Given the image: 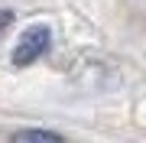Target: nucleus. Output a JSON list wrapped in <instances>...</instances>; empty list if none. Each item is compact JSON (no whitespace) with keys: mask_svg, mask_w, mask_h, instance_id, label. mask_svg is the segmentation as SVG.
I'll return each mask as SVG.
<instances>
[{"mask_svg":"<svg viewBox=\"0 0 146 143\" xmlns=\"http://www.w3.org/2000/svg\"><path fill=\"white\" fill-rule=\"evenodd\" d=\"M49 46H52V29H49L46 23H33L29 29L20 33V39H16V46H13V55H10L13 69H26V65L39 62V59L49 52Z\"/></svg>","mask_w":146,"mask_h":143,"instance_id":"obj_1","label":"nucleus"},{"mask_svg":"<svg viewBox=\"0 0 146 143\" xmlns=\"http://www.w3.org/2000/svg\"><path fill=\"white\" fill-rule=\"evenodd\" d=\"M16 137H20V140H62V137L52 133V130H20Z\"/></svg>","mask_w":146,"mask_h":143,"instance_id":"obj_2","label":"nucleus"},{"mask_svg":"<svg viewBox=\"0 0 146 143\" xmlns=\"http://www.w3.org/2000/svg\"><path fill=\"white\" fill-rule=\"evenodd\" d=\"M13 16H16L13 10H0V36H3V33L13 26Z\"/></svg>","mask_w":146,"mask_h":143,"instance_id":"obj_3","label":"nucleus"}]
</instances>
